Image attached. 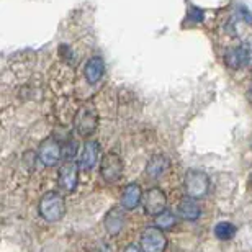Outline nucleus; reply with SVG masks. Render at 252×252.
Masks as SVG:
<instances>
[{
    "label": "nucleus",
    "mask_w": 252,
    "mask_h": 252,
    "mask_svg": "<svg viewBox=\"0 0 252 252\" xmlns=\"http://www.w3.org/2000/svg\"><path fill=\"white\" fill-rule=\"evenodd\" d=\"M39 215L41 218H44L49 223H56L64 216L65 213V203H64V198L58 191H48L41 196L39 200Z\"/></svg>",
    "instance_id": "1"
},
{
    "label": "nucleus",
    "mask_w": 252,
    "mask_h": 252,
    "mask_svg": "<svg viewBox=\"0 0 252 252\" xmlns=\"http://www.w3.org/2000/svg\"><path fill=\"white\" fill-rule=\"evenodd\" d=\"M98 126V113H97V108L94 107L92 103H85L82 105L77 113L74 117V128L75 131L79 133V136L82 138H87L97 129Z\"/></svg>",
    "instance_id": "2"
},
{
    "label": "nucleus",
    "mask_w": 252,
    "mask_h": 252,
    "mask_svg": "<svg viewBox=\"0 0 252 252\" xmlns=\"http://www.w3.org/2000/svg\"><path fill=\"white\" fill-rule=\"evenodd\" d=\"M184 185H185V191L191 198L198 200L203 198V196L208 193L210 190V179L208 175L201 170H189L185 174L184 179Z\"/></svg>",
    "instance_id": "3"
},
{
    "label": "nucleus",
    "mask_w": 252,
    "mask_h": 252,
    "mask_svg": "<svg viewBox=\"0 0 252 252\" xmlns=\"http://www.w3.org/2000/svg\"><path fill=\"white\" fill-rule=\"evenodd\" d=\"M123 174V160L118 154L115 153H108L103 156L102 162H100V175L105 182H117V180L122 179Z\"/></svg>",
    "instance_id": "4"
},
{
    "label": "nucleus",
    "mask_w": 252,
    "mask_h": 252,
    "mask_svg": "<svg viewBox=\"0 0 252 252\" xmlns=\"http://www.w3.org/2000/svg\"><path fill=\"white\" fill-rule=\"evenodd\" d=\"M165 205H167V196L160 189L153 187L143 193V210L146 215L158 216L165 210Z\"/></svg>",
    "instance_id": "5"
},
{
    "label": "nucleus",
    "mask_w": 252,
    "mask_h": 252,
    "mask_svg": "<svg viewBox=\"0 0 252 252\" xmlns=\"http://www.w3.org/2000/svg\"><path fill=\"white\" fill-rule=\"evenodd\" d=\"M141 248L146 252H162L167 248V239H165L162 229L156 224L146 228L144 233L141 234Z\"/></svg>",
    "instance_id": "6"
},
{
    "label": "nucleus",
    "mask_w": 252,
    "mask_h": 252,
    "mask_svg": "<svg viewBox=\"0 0 252 252\" xmlns=\"http://www.w3.org/2000/svg\"><path fill=\"white\" fill-rule=\"evenodd\" d=\"M224 63L231 69H241L252 65V46L241 44L238 48H231L224 54Z\"/></svg>",
    "instance_id": "7"
},
{
    "label": "nucleus",
    "mask_w": 252,
    "mask_h": 252,
    "mask_svg": "<svg viewBox=\"0 0 252 252\" xmlns=\"http://www.w3.org/2000/svg\"><path fill=\"white\" fill-rule=\"evenodd\" d=\"M38 156H39V160H41L46 167H53V165H56L59 160H61L63 149H61V146L58 144L56 139L49 138L46 141H43L41 146H39Z\"/></svg>",
    "instance_id": "8"
},
{
    "label": "nucleus",
    "mask_w": 252,
    "mask_h": 252,
    "mask_svg": "<svg viewBox=\"0 0 252 252\" xmlns=\"http://www.w3.org/2000/svg\"><path fill=\"white\" fill-rule=\"evenodd\" d=\"M79 165L75 164H65L59 170V177H58V184L64 191H74L75 187L79 184Z\"/></svg>",
    "instance_id": "9"
},
{
    "label": "nucleus",
    "mask_w": 252,
    "mask_h": 252,
    "mask_svg": "<svg viewBox=\"0 0 252 252\" xmlns=\"http://www.w3.org/2000/svg\"><path fill=\"white\" fill-rule=\"evenodd\" d=\"M98 162V143L97 141H87L79 156L77 165L82 170H92Z\"/></svg>",
    "instance_id": "10"
},
{
    "label": "nucleus",
    "mask_w": 252,
    "mask_h": 252,
    "mask_svg": "<svg viewBox=\"0 0 252 252\" xmlns=\"http://www.w3.org/2000/svg\"><path fill=\"white\" fill-rule=\"evenodd\" d=\"M125 213L120 208H112L105 215V220H103V226L107 229L108 234L112 236H117L123 231V226H125Z\"/></svg>",
    "instance_id": "11"
},
{
    "label": "nucleus",
    "mask_w": 252,
    "mask_h": 252,
    "mask_svg": "<svg viewBox=\"0 0 252 252\" xmlns=\"http://www.w3.org/2000/svg\"><path fill=\"white\" fill-rule=\"evenodd\" d=\"M103 72H105V63L100 56L90 58L84 65V75L89 84H97L103 77Z\"/></svg>",
    "instance_id": "12"
},
{
    "label": "nucleus",
    "mask_w": 252,
    "mask_h": 252,
    "mask_svg": "<svg viewBox=\"0 0 252 252\" xmlns=\"http://www.w3.org/2000/svg\"><path fill=\"white\" fill-rule=\"evenodd\" d=\"M143 203V191L138 184H129L122 193V206L125 210H134Z\"/></svg>",
    "instance_id": "13"
},
{
    "label": "nucleus",
    "mask_w": 252,
    "mask_h": 252,
    "mask_svg": "<svg viewBox=\"0 0 252 252\" xmlns=\"http://www.w3.org/2000/svg\"><path fill=\"white\" fill-rule=\"evenodd\" d=\"M169 167H170V160L165 156L158 154L149 159L148 165H146V172H148L151 179H159L167 172Z\"/></svg>",
    "instance_id": "14"
},
{
    "label": "nucleus",
    "mask_w": 252,
    "mask_h": 252,
    "mask_svg": "<svg viewBox=\"0 0 252 252\" xmlns=\"http://www.w3.org/2000/svg\"><path fill=\"white\" fill-rule=\"evenodd\" d=\"M179 213H180V216H182L184 220H187V221H195V220H198V218H200L201 210H200L198 203L195 201V198H191V196L187 195V198L180 201V205H179Z\"/></svg>",
    "instance_id": "15"
},
{
    "label": "nucleus",
    "mask_w": 252,
    "mask_h": 252,
    "mask_svg": "<svg viewBox=\"0 0 252 252\" xmlns=\"http://www.w3.org/2000/svg\"><path fill=\"white\" fill-rule=\"evenodd\" d=\"M236 234V226L229 221H221L215 226V236L220 241H229Z\"/></svg>",
    "instance_id": "16"
},
{
    "label": "nucleus",
    "mask_w": 252,
    "mask_h": 252,
    "mask_svg": "<svg viewBox=\"0 0 252 252\" xmlns=\"http://www.w3.org/2000/svg\"><path fill=\"white\" fill-rule=\"evenodd\" d=\"M175 223H177V218H175L174 213H170V211H162V213H159L156 216V221L154 224L158 226L160 229H172Z\"/></svg>",
    "instance_id": "17"
},
{
    "label": "nucleus",
    "mask_w": 252,
    "mask_h": 252,
    "mask_svg": "<svg viewBox=\"0 0 252 252\" xmlns=\"http://www.w3.org/2000/svg\"><path fill=\"white\" fill-rule=\"evenodd\" d=\"M187 17L191 20V22L201 23V22H203V18H205V13H203V10H200V8H196V7H190Z\"/></svg>",
    "instance_id": "18"
},
{
    "label": "nucleus",
    "mask_w": 252,
    "mask_h": 252,
    "mask_svg": "<svg viewBox=\"0 0 252 252\" xmlns=\"http://www.w3.org/2000/svg\"><path fill=\"white\" fill-rule=\"evenodd\" d=\"M77 153V144L74 143V141H70V143H67L65 144V148H64V153H63V156H64V159H72L74 158V154Z\"/></svg>",
    "instance_id": "19"
},
{
    "label": "nucleus",
    "mask_w": 252,
    "mask_h": 252,
    "mask_svg": "<svg viewBox=\"0 0 252 252\" xmlns=\"http://www.w3.org/2000/svg\"><path fill=\"white\" fill-rule=\"evenodd\" d=\"M241 12L244 13V20H246V22H251L252 23V15H251V12H248V10H246L244 7H241Z\"/></svg>",
    "instance_id": "20"
},
{
    "label": "nucleus",
    "mask_w": 252,
    "mask_h": 252,
    "mask_svg": "<svg viewBox=\"0 0 252 252\" xmlns=\"http://www.w3.org/2000/svg\"><path fill=\"white\" fill-rule=\"evenodd\" d=\"M251 185H252V177H251Z\"/></svg>",
    "instance_id": "21"
},
{
    "label": "nucleus",
    "mask_w": 252,
    "mask_h": 252,
    "mask_svg": "<svg viewBox=\"0 0 252 252\" xmlns=\"http://www.w3.org/2000/svg\"><path fill=\"white\" fill-rule=\"evenodd\" d=\"M251 90H252V89H251Z\"/></svg>",
    "instance_id": "22"
}]
</instances>
